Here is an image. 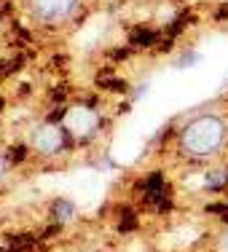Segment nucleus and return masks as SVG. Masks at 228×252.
Masks as SVG:
<instances>
[{"label": "nucleus", "instance_id": "nucleus-2", "mask_svg": "<svg viewBox=\"0 0 228 252\" xmlns=\"http://www.w3.org/2000/svg\"><path fill=\"white\" fill-rule=\"evenodd\" d=\"M30 5L43 22H59L73 11L75 0H30Z\"/></svg>", "mask_w": 228, "mask_h": 252}, {"label": "nucleus", "instance_id": "nucleus-1", "mask_svg": "<svg viewBox=\"0 0 228 252\" xmlns=\"http://www.w3.org/2000/svg\"><path fill=\"white\" fill-rule=\"evenodd\" d=\"M226 140V124L218 116H199L194 118L180 134V148L188 156L204 158V156H212L220 151Z\"/></svg>", "mask_w": 228, "mask_h": 252}, {"label": "nucleus", "instance_id": "nucleus-3", "mask_svg": "<svg viewBox=\"0 0 228 252\" xmlns=\"http://www.w3.org/2000/svg\"><path fill=\"white\" fill-rule=\"evenodd\" d=\"M33 148L38 153H43V156L57 153L59 148H62V131H59V126H54V124L40 126V129L35 131V137H33Z\"/></svg>", "mask_w": 228, "mask_h": 252}, {"label": "nucleus", "instance_id": "nucleus-7", "mask_svg": "<svg viewBox=\"0 0 228 252\" xmlns=\"http://www.w3.org/2000/svg\"><path fill=\"white\" fill-rule=\"evenodd\" d=\"M0 175H3V161H0Z\"/></svg>", "mask_w": 228, "mask_h": 252}, {"label": "nucleus", "instance_id": "nucleus-6", "mask_svg": "<svg viewBox=\"0 0 228 252\" xmlns=\"http://www.w3.org/2000/svg\"><path fill=\"white\" fill-rule=\"evenodd\" d=\"M218 252H228V231L220 236V242H218Z\"/></svg>", "mask_w": 228, "mask_h": 252}, {"label": "nucleus", "instance_id": "nucleus-4", "mask_svg": "<svg viewBox=\"0 0 228 252\" xmlns=\"http://www.w3.org/2000/svg\"><path fill=\"white\" fill-rule=\"evenodd\" d=\"M226 180H228V172H218V175H209L207 177V185H209V188H220Z\"/></svg>", "mask_w": 228, "mask_h": 252}, {"label": "nucleus", "instance_id": "nucleus-5", "mask_svg": "<svg viewBox=\"0 0 228 252\" xmlns=\"http://www.w3.org/2000/svg\"><path fill=\"white\" fill-rule=\"evenodd\" d=\"M54 209H57V218H59V220H67V218H70V212H73V207H70L67 201H59Z\"/></svg>", "mask_w": 228, "mask_h": 252}]
</instances>
